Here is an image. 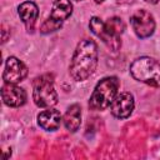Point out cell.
Listing matches in <instances>:
<instances>
[{
	"mask_svg": "<svg viewBox=\"0 0 160 160\" xmlns=\"http://www.w3.org/2000/svg\"><path fill=\"white\" fill-rule=\"evenodd\" d=\"M119 80L116 76H106L101 79L89 100V106L92 110H104L111 105L114 99L118 96L119 90Z\"/></svg>",
	"mask_w": 160,
	"mask_h": 160,
	"instance_id": "obj_3",
	"label": "cell"
},
{
	"mask_svg": "<svg viewBox=\"0 0 160 160\" xmlns=\"http://www.w3.org/2000/svg\"><path fill=\"white\" fill-rule=\"evenodd\" d=\"M64 125L70 132H75L81 124V108L78 104H72L68 108L64 115Z\"/></svg>",
	"mask_w": 160,
	"mask_h": 160,
	"instance_id": "obj_13",
	"label": "cell"
},
{
	"mask_svg": "<svg viewBox=\"0 0 160 160\" xmlns=\"http://www.w3.org/2000/svg\"><path fill=\"white\" fill-rule=\"evenodd\" d=\"M28 75L26 65L15 56H9L5 61V70L2 74V80L6 84H18L22 81Z\"/></svg>",
	"mask_w": 160,
	"mask_h": 160,
	"instance_id": "obj_7",
	"label": "cell"
},
{
	"mask_svg": "<svg viewBox=\"0 0 160 160\" xmlns=\"http://www.w3.org/2000/svg\"><path fill=\"white\" fill-rule=\"evenodd\" d=\"M18 12H19V16L22 20L25 28L29 31L32 30L35 26V22L38 20V16H39V9H38L36 4L32 1H25L19 5Z\"/></svg>",
	"mask_w": 160,
	"mask_h": 160,
	"instance_id": "obj_10",
	"label": "cell"
},
{
	"mask_svg": "<svg viewBox=\"0 0 160 160\" xmlns=\"http://www.w3.org/2000/svg\"><path fill=\"white\" fill-rule=\"evenodd\" d=\"M106 25H108L109 29H110L112 32H115L116 35H121V32H122L124 29H125V25H124L122 20H121L120 18H116V16L109 19V20L106 21Z\"/></svg>",
	"mask_w": 160,
	"mask_h": 160,
	"instance_id": "obj_14",
	"label": "cell"
},
{
	"mask_svg": "<svg viewBox=\"0 0 160 160\" xmlns=\"http://www.w3.org/2000/svg\"><path fill=\"white\" fill-rule=\"evenodd\" d=\"M32 99L39 108H51L58 102V94L51 75L45 74L34 80Z\"/></svg>",
	"mask_w": 160,
	"mask_h": 160,
	"instance_id": "obj_4",
	"label": "cell"
},
{
	"mask_svg": "<svg viewBox=\"0 0 160 160\" xmlns=\"http://www.w3.org/2000/svg\"><path fill=\"white\" fill-rule=\"evenodd\" d=\"M89 28L92 31L95 36H98L109 49L112 51H118L121 48V38L120 35H116L112 32L105 21H102L98 16H92L89 22Z\"/></svg>",
	"mask_w": 160,
	"mask_h": 160,
	"instance_id": "obj_5",
	"label": "cell"
},
{
	"mask_svg": "<svg viewBox=\"0 0 160 160\" xmlns=\"http://www.w3.org/2000/svg\"><path fill=\"white\" fill-rule=\"evenodd\" d=\"M104 0H95V2H98V4H100V2H102Z\"/></svg>",
	"mask_w": 160,
	"mask_h": 160,
	"instance_id": "obj_16",
	"label": "cell"
},
{
	"mask_svg": "<svg viewBox=\"0 0 160 160\" xmlns=\"http://www.w3.org/2000/svg\"><path fill=\"white\" fill-rule=\"evenodd\" d=\"M134 96L130 92H121L114 99L110 105L111 114L118 119H126L134 110Z\"/></svg>",
	"mask_w": 160,
	"mask_h": 160,
	"instance_id": "obj_8",
	"label": "cell"
},
{
	"mask_svg": "<svg viewBox=\"0 0 160 160\" xmlns=\"http://www.w3.org/2000/svg\"><path fill=\"white\" fill-rule=\"evenodd\" d=\"M76 1H81V0H76Z\"/></svg>",
	"mask_w": 160,
	"mask_h": 160,
	"instance_id": "obj_17",
	"label": "cell"
},
{
	"mask_svg": "<svg viewBox=\"0 0 160 160\" xmlns=\"http://www.w3.org/2000/svg\"><path fill=\"white\" fill-rule=\"evenodd\" d=\"M1 96L5 105L11 108L22 106L26 102V92L16 84H4L1 88Z\"/></svg>",
	"mask_w": 160,
	"mask_h": 160,
	"instance_id": "obj_9",
	"label": "cell"
},
{
	"mask_svg": "<svg viewBox=\"0 0 160 160\" xmlns=\"http://www.w3.org/2000/svg\"><path fill=\"white\" fill-rule=\"evenodd\" d=\"M130 24H131L134 32L140 39H146L154 34V30H155L154 16L144 9L138 10L136 12H134L131 15Z\"/></svg>",
	"mask_w": 160,
	"mask_h": 160,
	"instance_id": "obj_6",
	"label": "cell"
},
{
	"mask_svg": "<svg viewBox=\"0 0 160 160\" xmlns=\"http://www.w3.org/2000/svg\"><path fill=\"white\" fill-rule=\"evenodd\" d=\"M38 122L44 130L54 131L61 124V115L58 110L49 108L48 110H44L38 115Z\"/></svg>",
	"mask_w": 160,
	"mask_h": 160,
	"instance_id": "obj_12",
	"label": "cell"
},
{
	"mask_svg": "<svg viewBox=\"0 0 160 160\" xmlns=\"http://www.w3.org/2000/svg\"><path fill=\"white\" fill-rule=\"evenodd\" d=\"M146 2H150V4H158L160 0H145Z\"/></svg>",
	"mask_w": 160,
	"mask_h": 160,
	"instance_id": "obj_15",
	"label": "cell"
},
{
	"mask_svg": "<svg viewBox=\"0 0 160 160\" xmlns=\"http://www.w3.org/2000/svg\"><path fill=\"white\" fill-rule=\"evenodd\" d=\"M71 12H72V4L70 0H55L52 2L49 19L62 25V22L71 15Z\"/></svg>",
	"mask_w": 160,
	"mask_h": 160,
	"instance_id": "obj_11",
	"label": "cell"
},
{
	"mask_svg": "<svg viewBox=\"0 0 160 160\" xmlns=\"http://www.w3.org/2000/svg\"><path fill=\"white\" fill-rule=\"evenodd\" d=\"M130 74L140 82L160 88V62L150 56L135 59L130 65Z\"/></svg>",
	"mask_w": 160,
	"mask_h": 160,
	"instance_id": "obj_2",
	"label": "cell"
},
{
	"mask_svg": "<svg viewBox=\"0 0 160 160\" xmlns=\"http://www.w3.org/2000/svg\"><path fill=\"white\" fill-rule=\"evenodd\" d=\"M98 66V46L91 39H82L72 55L70 75L75 81H84L90 78Z\"/></svg>",
	"mask_w": 160,
	"mask_h": 160,
	"instance_id": "obj_1",
	"label": "cell"
}]
</instances>
